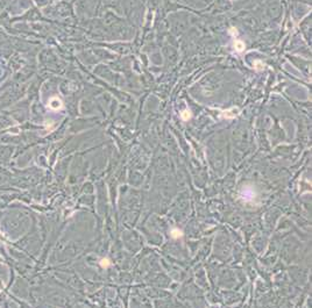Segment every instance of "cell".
<instances>
[{
  "mask_svg": "<svg viewBox=\"0 0 312 308\" xmlns=\"http://www.w3.org/2000/svg\"><path fill=\"white\" fill-rule=\"evenodd\" d=\"M100 265H101V267H105V269H106V267L110 266V261L104 258V259H101V262H100Z\"/></svg>",
  "mask_w": 312,
  "mask_h": 308,
  "instance_id": "8992f818",
  "label": "cell"
},
{
  "mask_svg": "<svg viewBox=\"0 0 312 308\" xmlns=\"http://www.w3.org/2000/svg\"><path fill=\"white\" fill-rule=\"evenodd\" d=\"M49 107L51 108V109H58L62 107V101H61V99L56 98V97H54L49 100Z\"/></svg>",
  "mask_w": 312,
  "mask_h": 308,
  "instance_id": "6da1fadb",
  "label": "cell"
},
{
  "mask_svg": "<svg viewBox=\"0 0 312 308\" xmlns=\"http://www.w3.org/2000/svg\"><path fill=\"white\" fill-rule=\"evenodd\" d=\"M238 113H239V112H238V108H231V109H228V110H225L224 113H223V116L226 117V119H230V117H234Z\"/></svg>",
  "mask_w": 312,
  "mask_h": 308,
  "instance_id": "7a4b0ae2",
  "label": "cell"
},
{
  "mask_svg": "<svg viewBox=\"0 0 312 308\" xmlns=\"http://www.w3.org/2000/svg\"><path fill=\"white\" fill-rule=\"evenodd\" d=\"M181 116H182V119L184 120V121H188L189 119L191 117V114H190V112H189V110H184V112H182Z\"/></svg>",
  "mask_w": 312,
  "mask_h": 308,
  "instance_id": "5b68a950",
  "label": "cell"
},
{
  "mask_svg": "<svg viewBox=\"0 0 312 308\" xmlns=\"http://www.w3.org/2000/svg\"><path fill=\"white\" fill-rule=\"evenodd\" d=\"M254 64H255L254 66H255V69H256V70H262V69H263V64H262V62H260V61H256V62H255Z\"/></svg>",
  "mask_w": 312,
  "mask_h": 308,
  "instance_id": "52a82bcc",
  "label": "cell"
},
{
  "mask_svg": "<svg viewBox=\"0 0 312 308\" xmlns=\"http://www.w3.org/2000/svg\"><path fill=\"white\" fill-rule=\"evenodd\" d=\"M234 48H235V50L238 52H242L245 50V43L240 40H235V42H234Z\"/></svg>",
  "mask_w": 312,
  "mask_h": 308,
  "instance_id": "3957f363",
  "label": "cell"
},
{
  "mask_svg": "<svg viewBox=\"0 0 312 308\" xmlns=\"http://www.w3.org/2000/svg\"><path fill=\"white\" fill-rule=\"evenodd\" d=\"M182 235H183V234H182V232H181L179 229H176V228H175V229H172V230H171V236H172L174 238L181 237Z\"/></svg>",
  "mask_w": 312,
  "mask_h": 308,
  "instance_id": "277c9868",
  "label": "cell"
}]
</instances>
